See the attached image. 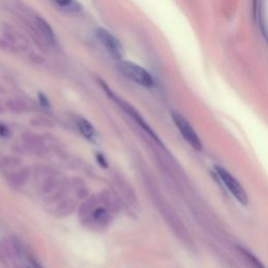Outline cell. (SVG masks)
Returning <instances> with one entry per match:
<instances>
[{"label": "cell", "mask_w": 268, "mask_h": 268, "mask_svg": "<svg viewBox=\"0 0 268 268\" xmlns=\"http://www.w3.org/2000/svg\"><path fill=\"white\" fill-rule=\"evenodd\" d=\"M96 35L100 43L104 46V48L107 50V53L114 60H123L125 55L124 47L116 36H113L109 31L102 28L97 30Z\"/></svg>", "instance_id": "5b68a950"}, {"label": "cell", "mask_w": 268, "mask_h": 268, "mask_svg": "<svg viewBox=\"0 0 268 268\" xmlns=\"http://www.w3.org/2000/svg\"><path fill=\"white\" fill-rule=\"evenodd\" d=\"M117 69L126 79L136 83L137 85L144 87L154 86V79H153L151 73H149L144 67L136 64V63L127 60H120L117 63Z\"/></svg>", "instance_id": "6da1fadb"}, {"label": "cell", "mask_w": 268, "mask_h": 268, "mask_svg": "<svg viewBox=\"0 0 268 268\" xmlns=\"http://www.w3.org/2000/svg\"><path fill=\"white\" fill-rule=\"evenodd\" d=\"M241 251L243 252L244 254H246V257L249 259V261H250L251 263H253V265L256 266L257 268H264V267L262 266V263H261V262H259V261L257 260V258H254L253 254H251V253L247 252V251H246V250H244V249H241Z\"/></svg>", "instance_id": "9c48e42d"}, {"label": "cell", "mask_w": 268, "mask_h": 268, "mask_svg": "<svg viewBox=\"0 0 268 268\" xmlns=\"http://www.w3.org/2000/svg\"><path fill=\"white\" fill-rule=\"evenodd\" d=\"M105 215H106V212H105L104 209H98V210L95 212V214H94V216H95V218H96V219H101L102 217H104Z\"/></svg>", "instance_id": "5bb4252c"}, {"label": "cell", "mask_w": 268, "mask_h": 268, "mask_svg": "<svg viewBox=\"0 0 268 268\" xmlns=\"http://www.w3.org/2000/svg\"><path fill=\"white\" fill-rule=\"evenodd\" d=\"M171 117L175 126L177 127L178 130H180L181 134L187 140V143L196 151H202L203 145L201 143V140L197 135V133L195 132V130L193 129V127L190 125V123L182 116L181 113H178L176 111L171 112Z\"/></svg>", "instance_id": "277c9868"}, {"label": "cell", "mask_w": 268, "mask_h": 268, "mask_svg": "<svg viewBox=\"0 0 268 268\" xmlns=\"http://www.w3.org/2000/svg\"><path fill=\"white\" fill-rule=\"evenodd\" d=\"M216 174L219 176L222 184L226 187V189L231 192V194L242 204V206H247L248 203V197L245 192V190L243 189L239 182L236 178L229 173L227 170L224 168L219 167V165H216L215 167Z\"/></svg>", "instance_id": "3957f363"}, {"label": "cell", "mask_w": 268, "mask_h": 268, "mask_svg": "<svg viewBox=\"0 0 268 268\" xmlns=\"http://www.w3.org/2000/svg\"><path fill=\"white\" fill-rule=\"evenodd\" d=\"M55 3L61 8H70L73 5V0H55Z\"/></svg>", "instance_id": "8fae6325"}, {"label": "cell", "mask_w": 268, "mask_h": 268, "mask_svg": "<svg viewBox=\"0 0 268 268\" xmlns=\"http://www.w3.org/2000/svg\"><path fill=\"white\" fill-rule=\"evenodd\" d=\"M97 160H98V162H99V164L101 165V167H103V168H108L107 160H106V158L104 157V155L102 154V153H98V154H97Z\"/></svg>", "instance_id": "30bf717a"}, {"label": "cell", "mask_w": 268, "mask_h": 268, "mask_svg": "<svg viewBox=\"0 0 268 268\" xmlns=\"http://www.w3.org/2000/svg\"><path fill=\"white\" fill-rule=\"evenodd\" d=\"M100 84L102 85V87H103V89H104V91L106 92V94H107V96L111 99V100H113L114 102H116V103L127 113V114H128V116L134 121V122H136L138 125H139V127H140V128H142L143 130H145L153 139H154L155 140V142H157L158 144H160L162 147H163V145H162V143H161V140L158 138V136L155 134V132L154 131H153L151 128H150V126L147 124V122L143 119V117L142 116H140V114L136 111V109L134 108V107H132L129 103H128V102H126L125 100H123V99H121L119 96H117L116 94H114L112 91H111V89L106 85V83H104V82H102V81H100Z\"/></svg>", "instance_id": "7a4b0ae2"}, {"label": "cell", "mask_w": 268, "mask_h": 268, "mask_svg": "<svg viewBox=\"0 0 268 268\" xmlns=\"http://www.w3.org/2000/svg\"><path fill=\"white\" fill-rule=\"evenodd\" d=\"M10 135V130L8 127L4 124H0V136L2 137H8Z\"/></svg>", "instance_id": "4fadbf2b"}, {"label": "cell", "mask_w": 268, "mask_h": 268, "mask_svg": "<svg viewBox=\"0 0 268 268\" xmlns=\"http://www.w3.org/2000/svg\"><path fill=\"white\" fill-rule=\"evenodd\" d=\"M38 99H39V102H40V104L43 106V107H46V108H48L49 106H50V104H49V101H48V99H47V97L45 96V95H43V94H39V95H38Z\"/></svg>", "instance_id": "7c38bea8"}, {"label": "cell", "mask_w": 268, "mask_h": 268, "mask_svg": "<svg viewBox=\"0 0 268 268\" xmlns=\"http://www.w3.org/2000/svg\"><path fill=\"white\" fill-rule=\"evenodd\" d=\"M253 15L258 27L261 29L263 35H266L265 19H264V0H253Z\"/></svg>", "instance_id": "ba28073f"}, {"label": "cell", "mask_w": 268, "mask_h": 268, "mask_svg": "<svg viewBox=\"0 0 268 268\" xmlns=\"http://www.w3.org/2000/svg\"><path fill=\"white\" fill-rule=\"evenodd\" d=\"M36 24H37V28L39 29L40 33L43 35V37L49 43H56L57 42L56 35H55L53 29L50 28V25L48 24L47 21H45L41 17H36Z\"/></svg>", "instance_id": "52a82bcc"}, {"label": "cell", "mask_w": 268, "mask_h": 268, "mask_svg": "<svg viewBox=\"0 0 268 268\" xmlns=\"http://www.w3.org/2000/svg\"><path fill=\"white\" fill-rule=\"evenodd\" d=\"M78 127H79V130L82 133V135L84 137H86V139L89 140V142H92L94 144H97L100 142L99 133L97 132L95 127L87 120L80 119L78 121Z\"/></svg>", "instance_id": "8992f818"}]
</instances>
